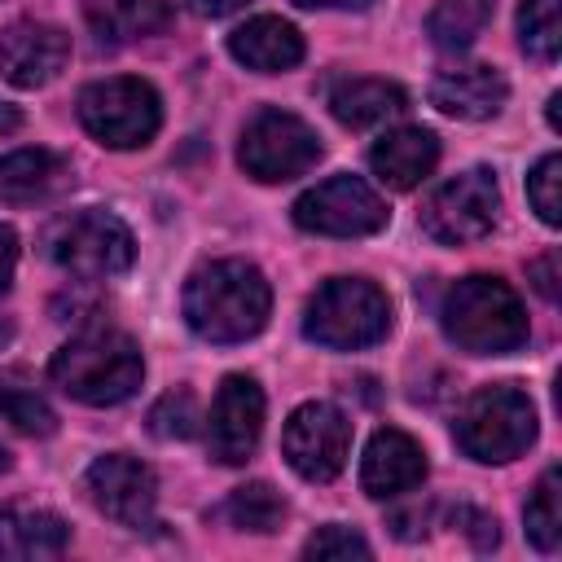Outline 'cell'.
<instances>
[{"mask_svg": "<svg viewBox=\"0 0 562 562\" xmlns=\"http://www.w3.org/2000/svg\"><path fill=\"white\" fill-rule=\"evenodd\" d=\"M272 290L263 272L246 259L202 263L184 285V321L206 342H246L268 325Z\"/></svg>", "mask_w": 562, "mask_h": 562, "instance_id": "cell-1", "label": "cell"}, {"mask_svg": "<svg viewBox=\"0 0 562 562\" xmlns=\"http://www.w3.org/2000/svg\"><path fill=\"white\" fill-rule=\"evenodd\" d=\"M48 378L61 395L105 408V404H123L140 378H145V360L140 347L119 334V329H83L75 334L48 364Z\"/></svg>", "mask_w": 562, "mask_h": 562, "instance_id": "cell-2", "label": "cell"}, {"mask_svg": "<svg viewBox=\"0 0 562 562\" xmlns=\"http://www.w3.org/2000/svg\"><path fill=\"white\" fill-rule=\"evenodd\" d=\"M448 342L470 356H505L527 342V312L501 277H461L439 307Z\"/></svg>", "mask_w": 562, "mask_h": 562, "instance_id": "cell-3", "label": "cell"}, {"mask_svg": "<svg viewBox=\"0 0 562 562\" xmlns=\"http://www.w3.org/2000/svg\"><path fill=\"white\" fill-rule=\"evenodd\" d=\"M452 435H457L461 452L474 457V461H487V465L492 461H514L536 439V404L514 382L479 386L461 404V413L452 422Z\"/></svg>", "mask_w": 562, "mask_h": 562, "instance_id": "cell-4", "label": "cell"}, {"mask_svg": "<svg viewBox=\"0 0 562 562\" xmlns=\"http://www.w3.org/2000/svg\"><path fill=\"white\" fill-rule=\"evenodd\" d=\"M391 329V303L386 294L364 277H329L312 299L303 316V334L334 351H356Z\"/></svg>", "mask_w": 562, "mask_h": 562, "instance_id": "cell-5", "label": "cell"}, {"mask_svg": "<svg viewBox=\"0 0 562 562\" xmlns=\"http://www.w3.org/2000/svg\"><path fill=\"white\" fill-rule=\"evenodd\" d=\"M44 250L48 259L83 281H105L132 268V233L123 220H114L110 211H70L61 220H53V228L44 233Z\"/></svg>", "mask_w": 562, "mask_h": 562, "instance_id": "cell-6", "label": "cell"}, {"mask_svg": "<svg viewBox=\"0 0 562 562\" xmlns=\"http://www.w3.org/2000/svg\"><path fill=\"white\" fill-rule=\"evenodd\" d=\"M79 123L110 149H140L162 123V101L145 79H101L79 92Z\"/></svg>", "mask_w": 562, "mask_h": 562, "instance_id": "cell-7", "label": "cell"}, {"mask_svg": "<svg viewBox=\"0 0 562 562\" xmlns=\"http://www.w3.org/2000/svg\"><path fill=\"white\" fill-rule=\"evenodd\" d=\"M496 211H501V184L496 171L487 167H470L452 180H443L426 206H422V233L435 237L439 246H465L479 241L496 228Z\"/></svg>", "mask_w": 562, "mask_h": 562, "instance_id": "cell-8", "label": "cell"}, {"mask_svg": "<svg viewBox=\"0 0 562 562\" xmlns=\"http://www.w3.org/2000/svg\"><path fill=\"white\" fill-rule=\"evenodd\" d=\"M321 158V136L285 110H259L237 145V162L246 167V176L263 180V184H281L303 176L307 167H316Z\"/></svg>", "mask_w": 562, "mask_h": 562, "instance_id": "cell-9", "label": "cell"}, {"mask_svg": "<svg viewBox=\"0 0 562 562\" xmlns=\"http://www.w3.org/2000/svg\"><path fill=\"white\" fill-rule=\"evenodd\" d=\"M294 224L321 237H369L386 224V202L360 176H329L294 202Z\"/></svg>", "mask_w": 562, "mask_h": 562, "instance_id": "cell-10", "label": "cell"}, {"mask_svg": "<svg viewBox=\"0 0 562 562\" xmlns=\"http://www.w3.org/2000/svg\"><path fill=\"white\" fill-rule=\"evenodd\" d=\"M281 452L285 461L294 465L299 479L307 483H329L342 465H347V452H351V422L325 404V400H312V404H299L281 430Z\"/></svg>", "mask_w": 562, "mask_h": 562, "instance_id": "cell-11", "label": "cell"}, {"mask_svg": "<svg viewBox=\"0 0 562 562\" xmlns=\"http://www.w3.org/2000/svg\"><path fill=\"white\" fill-rule=\"evenodd\" d=\"M259 435H263V391L255 378L228 373L206 417V448L220 465H241L255 457Z\"/></svg>", "mask_w": 562, "mask_h": 562, "instance_id": "cell-12", "label": "cell"}, {"mask_svg": "<svg viewBox=\"0 0 562 562\" xmlns=\"http://www.w3.org/2000/svg\"><path fill=\"white\" fill-rule=\"evenodd\" d=\"M88 496L92 505L119 522V527H149L154 522V505H158V479L145 461L127 457V452H105L88 465Z\"/></svg>", "mask_w": 562, "mask_h": 562, "instance_id": "cell-13", "label": "cell"}, {"mask_svg": "<svg viewBox=\"0 0 562 562\" xmlns=\"http://www.w3.org/2000/svg\"><path fill=\"white\" fill-rule=\"evenodd\" d=\"M70 35L48 22H13L0 31V75L13 88H44L61 75Z\"/></svg>", "mask_w": 562, "mask_h": 562, "instance_id": "cell-14", "label": "cell"}, {"mask_svg": "<svg viewBox=\"0 0 562 562\" xmlns=\"http://www.w3.org/2000/svg\"><path fill=\"white\" fill-rule=\"evenodd\" d=\"M426 479V452L413 435L395 430V426H382L369 448H364V461H360V487L373 496V501H386V496H404L413 492L417 483Z\"/></svg>", "mask_w": 562, "mask_h": 562, "instance_id": "cell-15", "label": "cell"}, {"mask_svg": "<svg viewBox=\"0 0 562 562\" xmlns=\"http://www.w3.org/2000/svg\"><path fill=\"white\" fill-rule=\"evenodd\" d=\"M505 97H509V83L492 66H452V70H439L430 83V105L465 123L496 119Z\"/></svg>", "mask_w": 562, "mask_h": 562, "instance_id": "cell-16", "label": "cell"}, {"mask_svg": "<svg viewBox=\"0 0 562 562\" xmlns=\"http://www.w3.org/2000/svg\"><path fill=\"white\" fill-rule=\"evenodd\" d=\"M228 53H233L246 70L277 75V70H290V66L303 61V35H299L285 18L259 13V18L241 22V26L228 35Z\"/></svg>", "mask_w": 562, "mask_h": 562, "instance_id": "cell-17", "label": "cell"}, {"mask_svg": "<svg viewBox=\"0 0 562 562\" xmlns=\"http://www.w3.org/2000/svg\"><path fill=\"white\" fill-rule=\"evenodd\" d=\"M439 162V140L426 127H395L369 149V167L386 189H413L422 184Z\"/></svg>", "mask_w": 562, "mask_h": 562, "instance_id": "cell-18", "label": "cell"}, {"mask_svg": "<svg viewBox=\"0 0 562 562\" xmlns=\"http://www.w3.org/2000/svg\"><path fill=\"white\" fill-rule=\"evenodd\" d=\"M70 184V167L53 149H13L0 158V202L40 206Z\"/></svg>", "mask_w": 562, "mask_h": 562, "instance_id": "cell-19", "label": "cell"}, {"mask_svg": "<svg viewBox=\"0 0 562 562\" xmlns=\"http://www.w3.org/2000/svg\"><path fill=\"white\" fill-rule=\"evenodd\" d=\"M66 549H70L66 518H57L48 509H26V505L0 509V558L40 562V558H61Z\"/></svg>", "mask_w": 562, "mask_h": 562, "instance_id": "cell-20", "label": "cell"}, {"mask_svg": "<svg viewBox=\"0 0 562 562\" xmlns=\"http://www.w3.org/2000/svg\"><path fill=\"white\" fill-rule=\"evenodd\" d=\"M83 18L101 40L132 44V40L167 31L171 4L167 0H83Z\"/></svg>", "mask_w": 562, "mask_h": 562, "instance_id": "cell-21", "label": "cell"}, {"mask_svg": "<svg viewBox=\"0 0 562 562\" xmlns=\"http://www.w3.org/2000/svg\"><path fill=\"white\" fill-rule=\"evenodd\" d=\"M404 105H408V97H404L400 83H391V79H369V75L342 79V83H334V92H329V110H334V119L347 123V127H378V123L395 119Z\"/></svg>", "mask_w": 562, "mask_h": 562, "instance_id": "cell-22", "label": "cell"}, {"mask_svg": "<svg viewBox=\"0 0 562 562\" xmlns=\"http://www.w3.org/2000/svg\"><path fill=\"white\" fill-rule=\"evenodd\" d=\"M492 9L496 0H439L426 18V31L443 53H461L483 35V26L492 22Z\"/></svg>", "mask_w": 562, "mask_h": 562, "instance_id": "cell-23", "label": "cell"}, {"mask_svg": "<svg viewBox=\"0 0 562 562\" xmlns=\"http://www.w3.org/2000/svg\"><path fill=\"white\" fill-rule=\"evenodd\" d=\"M220 518H224L228 527H237V531H259V536H268V531H277V527L285 522V501H281V492H272L268 483H246V487H233V492H228V501L220 505Z\"/></svg>", "mask_w": 562, "mask_h": 562, "instance_id": "cell-24", "label": "cell"}, {"mask_svg": "<svg viewBox=\"0 0 562 562\" xmlns=\"http://www.w3.org/2000/svg\"><path fill=\"white\" fill-rule=\"evenodd\" d=\"M0 417H4L13 430L35 435V439H44V435L57 430V413L48 408V400H44L35 386L22 382V373H4V378H0Z\"/></svg>", "mask_w": 562, "mask_h": 562, "instance_id": "cell-25", "label": "cell"}, {"mask_svg": "<svg viewBox=\"0 0 562 562\" xmlns=\"http://www.w3.org/2000/svg\"><path fill=\"white\" fill-rule=\"evenodd\" d=\"M522 522H527V536L540 553H553L562 544V479H558V465L540 474L527 509H522Z\"/></svg>", "mask_w": 562, "mask_h": 562, "instance_id": "cell-26", "label": "cell"}, {"mask_svg": "<svg viewBox=\"0 0 562 562\" xmlns=\"http://www.w3.org/2000/svg\"><path fill=\"white\" fill-rule=\"evenodd\" d=\"M518 44L536 61H558L562 48V0H522L518 4Z\"/></svg>", "mask_w": 562, "mask_h": 562, "instance_id": "cell-27", "label": "cell"}, {"mask_svg": "<svg viewBox=\"0 0 562 562\" xmlns=\"http://www.w3.org/2000/svg\"><path fill=\"white\" fill-rule=\"evenodd\" d=\"M149 430L158 439H189V435H198V400H193V391H184V386L167 391L149 408Z\"/></svg>", "mask_w": 562, "mask_h": 562, "instance_id": "cell-28", "label": "cell"}, {"mask_svg": "<svg viewBox=\"0 0 562 562\" xmlns=\"http://www.w3.org/2000/svg\"><path fill=\"white\" fill-rule=\"evenodd\" d=\"M527 198H531V211L558 228L562 224V158L558 154H544L536 162V171L527 176Z\"/></svg>", "mask_w": 562, "mask_h": 562, "instance_id": "cell-29", "label": "cell"}, {"mask_svg": "<svg viewBox=\"0 0 562 562\" xmlns=\"http://www.w3.org/2000/svg\"><path fill=\"white\" fill-rule=\"evenodd\" d=\"M303 558H369V540L351 527H321L307 544H303Z\"/></svg>", "mask_w": 562, "mask_h": 562, "instance_id": "cell-30", "label": "cell"}, {"mask_svg": "<svg viewBox=\"0 0 562 562\" xmlns=\"http://www.w3.org/2000/svg\"><path fill=\"white\" fill-rule=\"evenodd\" d=\"M452 522H457V527H465V531L474 536V544H479V549H496V540H501L496 518H492V514H483V509H465V505H461V509L452 514Z\"/></svg>", "mask_w": 562, "mask_h": 562, "instance_id": "cell-31", "label": "cell"}, {"mask_svg": "<svg viewBox=\"0 0 562 562\" xmlns=\"http://www.w3.org/2000/svg\"><path fill=\"white\" fill-rule=\"evenodd\" d=\"M13 268H18V233L9 224H0V294L13 281Z\"/></svg>", "mask_w": 562, "mask_h": 562, "instance_id": "cell-32", "label": "cell"}, {"mask_svg": "<svg viewBox=\"0 0 562 562\" xmlns=\"http://www.w3.org/2000/svg\"><path fill=\"white\" fill-rule=\"evenodd\" d=\"M553 268H558V255H544V259H536L527 272L536 277V290L549 299V303H558V277H553Z\"/></svg>", "mask_w": 562, "mask_h": 562, "instance_id": "cell-33", "label": "cell"}, {"mask_svg": "<svg viewBox=\"0 0 562 562\" xmlns=\"http://www.w3.org/2000/svg\"><path fill=\"white\" fill-rule=\"evenodd\" d=\"M193 13H202V18H224V13H237L241 4H250V0H184Z\"/></svg>", "mask_w": 562, "mask_h": 562, "instance_id": "cell-34", "label": "cell"}, {"mask_svg": "<svg viewBox=\"0 0 562 562\" xmlns=\"http://www.w3.org/2000/svg\"><path fill=\"white\" fill-rule=\"evenodd\" d=\"M299 9H369L373 0H294Z\"/></svg>", "mask_w": 562, "mask_h": 562, "instance_id": "cell-35", "label": "cell"}, {"mask_svg": "<svg viewBox=\"0 0 562 562\" xmlns=\"http://www.w3.org/2000/svg\"><path fill=\"white\" fill-rule=\"evenodd\" d=\"M18 123H22V114H18V105H9V101H0V136H9V132H18Z\"/></svg>", "mask_w": 562, "mask_h": 562, "instance_id": "cell-36", "label": "cell"}, {"mask_svg": "<svg viewBox=\"0 0 562 562\" xmlns=\"http://www.w3.org/2000/svg\"><path fill=\"white\" fill-rule=\"evenodd\" d=\"M558 105H562V97L553 92V97H549V123H553V132L562 127V114H558Z\"/></svg>", "mask_w": 562, "mask_h": 562, "instance_id": "cell-37", "label": "cell"}, {"mask_svg": "<svg viewBox=\"0 0 562 562\" xmlns=\"http://www.w3.org/2000/svg\"><path fill=\"white\" fill-rule=\"evenodd\" d=\"M4 470H9V452L0 448V474H4Z\"/></svg>", "mask_w": 562, "mask_h": 562, "instance_id": "cell-38", "label": "cell"}]
</instances>
